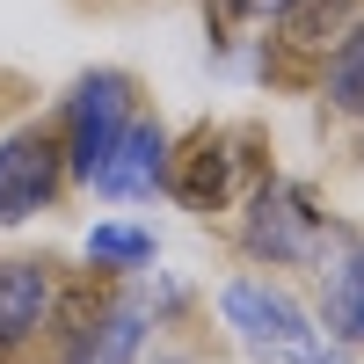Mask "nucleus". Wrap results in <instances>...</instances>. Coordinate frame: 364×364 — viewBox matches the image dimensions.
<instances>
[{
	"label": "nucleus",
	"instance_id": "1",
	"mask_svg": "<svg viewBox=\"0 0 364 364\" xmlns=\"http://www.w3.org/2000/svg\"><path fill=\"white\" fill-rule=\"evenodd\" d=\"M336 240V219L321 211V197L306 182L262 175L248 197H240V248L269 269H314L321 248Z\"/></svg>",
	"mask_w": 364,
	"mask_h": 364
},
{
	"label": "nucleus",
	"instance_id": "2",
	"mask_svg": "<svg viewBox=\"0 0 364 364\" xmlns=\"http://www.w3.org/2000/svg\"><path fill=\"white\" fill-rule=\"evenodd\" d=\"M262 175L269 168L255 161V132H233V124H204L190 132V146H168V190L190 211H233Z\"/></svg>",
	"mask_w": 364,
	"mask_h": 364
},
{
	"label": "nucleus",
	"instance_id": "3",
	"mask_svg": "<svg viewBox=\"0 0 364 364\" xmlns=\"http://www.w3.org/2000/svg\"><path fill=\"white\" fill-rule=\"evenodd\" d=\"M219 321H226L255 357H269V364H299V357L321 350L314 314L299 306L277 277H226V284H219Z\"/></svg>",
	"mask_w": 364,
	"mask_h": 364
},
{
	"label": "nucleus",
	"instance_id": "4",
	"mask_svg": "<svg viewBox=\"0 0 364 364\" xmlns=\"http://www.w3.org/2000/svg\"><path fill=\"white\" fill-rule=\"evenodd\" d=\"M132 117H139V80H132L124 66H95V73H80V80H73V95H66V109H58L66 175H73V182H87Z\"/></svg>",
	"mask_w": 364,
	"mask_h": 364
},
{
	"label": "nucleus",
	"instance_id": "5",
	"mask_svg": "<svg viewBox=\"0 0 364 364\" xmlns=\"http://www.w3.org/2000/svg\"><path fill=\"white\" fill-rule=\"evenodd\" d=\"M66 182L73 175H66L58 124H15V132H0V226L44 219Z\"/></svg>",
	"mask_w": 364,
	"mask_h": 364
},
{
	"label": "nucleus",
	"instance_id": "6",
	"mask_svg": "<svg viewBox=\"0 0 364 364\" xmlns=\"http://www.w3.org/2000/svg\"><path fill=\"white\" fill-rule=\"evenodd\" d=\"M146 306L132 291H109L95 306L66 314V343H58V364H139L146 357Z\"/></svg>",
	"mask_w": 364,
	"mask_h": 364
},
{
	"label": "nucleus",
	"instance_id": "7",
	"mask_svg": "<svg viewBox=\"0 0 364 364\" xmlns=\"http://www.w3.org/2000/svg\"><path fill=\"white\" fill-rule=\"evenodd\" d=\"M58 314V269L44 255H0V357H22Z\"/></svg>",
	"mask_w": 364,
	"mask_h": 364
},
{
	"label": "nucleus",
	"instance_id": "8",
	"mask_svg": "<svg viewBox=\"0 0 364 364\" xmlns=\"http://www.w3.org/2000/svg\"><path fill=\"white\" fill-rule=\"evenodd\" d=\"M168 146H175V139L161 132V117H132V124L117 132V146L102 154V168L87 175V190H95V197H117V204L168 190Z\"/></svg>",
	"mask_w": 364,
	"mask_h": 364
},
{
	"label": "nucleus",
	"instance_id": "9",
	"mask_svg": "<svg viewBox=\"0 0 364 364\" xmlns=\"http://www.w3.org/2000/svg\"><path fill=\"white\" fill-rule=\"evenodd\" d=\"M321 336L364 350V233L336 226V248H321Z\"/></svg>",
	"mask_w": 364,
	"mask_h": 364
},
{
	"label": "nucleus",
	"instance_id": "10",
	"mask_svg": "<svg viewBox=\"0 0 364 364\" xmlns=\"http://www.w3.org/2000/svg\"><path fill=\"white\" fill-rule=\"evenodd\" d=\"M269 22H277V37H269V44H277L284 66H314V73H321V58L364 22V0H284Z\"/></svg>",
	"mask_w": 364,
	"mask_h": 364
},
{
	"label": "nucleus",
	"instance_id": "11",
	"mask_svg": "<svg viewBox=\"0 0 364 364\" xmlns=\"http://www.w3.org/2000/svg\"><path fill=\"white\" fill-rule=\"evenodd\" d=\"M161 255L154 226H132V219H102L95 233H87V262L102 269V277H132V269H146Z\"/></svg>",
	"mask_w": 364,
	"mask_h": 364
},
{
	"label": "nucleus",
	"instance_id": "12",
	"mask_svg": "<svg viewBox=\"0 0 364 364\" xmlns=\"http://www.w3.org/2000/svg\"><path fill=\"white\" fill-rule=\"evenodd\" d=\"M321 95H328V109H343V117L364 124V22L321 58Z\"/></svg>",
	"mask_w": 364,
	"mask_h": 364
},
{
	"label": "nucleus",
	"instance_id": "13",
	"mask_svg": "<svg viewBox=\"0 0 364 364\" xmlns=\"http://www.w3.org/2000/svg\"><path fill=\"white\" fill-rule=\"evenodd\" d=\"M284 0H211V15H219L226 29H255V22H269Z\"/></svg>",
	"mask_w": 364,
	"mask_h": 364
},
{
	"label": "nucleus",
	"instance_id": "14",
	"mask_svg": "<svg viewBox=\"0 0 364 364\" xmlns=\"http://www.w3.org/2000/svg\"><path fill=\"white\" fill-rule=\"evenodd\" d=\"M154 364H197V357H182V350H161V357H154Z\"/></svg>",
	"mask_w": 364,
	"mask_h": 364
},
{
	"label": "nucleus",
	"instance_id": "15",
	"mask_svg": "<svg viewBox=\"0 0 364 364\" xmlns=\"http://www.w3.org/2000/svg\"><path fill=\"white\" fill-rule=\"evenodd\" d=\"M299 364H328V357H321V350H314V357H299Z\"/></svg>",
	"mask_w": 364,
	"mask_h": 364
}]
</instances>
